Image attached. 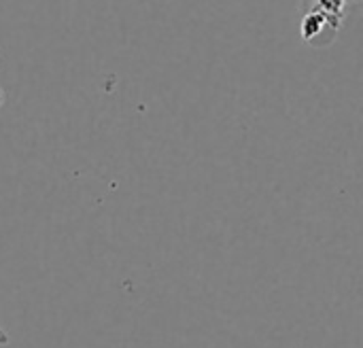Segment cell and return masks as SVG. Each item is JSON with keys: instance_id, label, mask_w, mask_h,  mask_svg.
Returning a JSON list of instances; mask_svg holds the SVG:
<instances>
[{"instance_id": "6da1fadb", "label": "cell", "mask_w": 363, "mask_h": 348, "mask_svg": "<svg viewBox=\"0 0 363 348\" xmlns=\"http://www.w3.org/2000/svg\"><path fill=\"white\" fill-rule=\"evenodd\" d=\"M328 30H334L338 32L340 30V23L330 19L328 15L319 13V11H313L308 9L302 17V23H300V34L306 43L311 45H321V38L328 36Z\"/></svg>"}, {"instance_id": "7a4b0ae2", "label": "cell", "mask_w": 363, "mask_h": 348, "mask_svg": "<svg viewBox=\"0 0 363 348\" xmlns=\"http://www.w3.org/2000/svg\"><path fill=\"white\" fill-rule=\"evenodd\" d=\"M349 6H351V0H313V6L311 9L328 15L330 19H334V21H338L342 26Z\"/></svg>"}, {"instance_id": "3957f363", "label": "cell", "mask_w": 363, "mask_h": 348, "mask_svg": "<svg viewBox=\"0 0 363 348\" xmlns=\"http://www.w3.org/2000/svg\"><path fill=\"white\" fill-rule=\"evenodd\" d=\"M4 102H6V91H4L2 85H0V108L4 106Z\"/></svg>"}]
</instances>
